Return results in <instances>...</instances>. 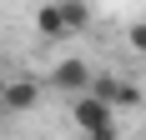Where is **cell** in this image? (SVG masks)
<instances>
[{
  "mask_svg": "<svg viewBox=\"0 0 146 140\" xmlns=\"http://www.w3.org/2000/svg\"><path fill=\"white\" fill-rule=\"evenodd\" d=\"M71 115H76V125H81V135H91V130H106V125H116V110H111V105H101L96 95H76Z\"/></svg>",
  "mask_w": 146,
  "mask_h": 140,
  "instance_id": "cell-1",
  "label": "cell"
},
{
  "mask_svg": "<svg viewBox=\"0 0 146 140\" xmlns=\"http://www.w3.org/2000/svg\"><path fill=\"white\" fill-rule=\"evenodd\" d=\"M86 95H96L101 105H111V110H116V100H121V75H111V70H96Z\"/></svg>",
  "mask_w": 146,
  "mask_h": 140,
  "instance_id": "cell-5",
  "label": "cell"
},
{
  "mask_svg": "<svg viewBox=\"0 0 146 140\" xmlns=\"http://www.w3.org/2000/svg\"><path fill=\"white\" fill-rule=\"evenodd\" d=\"M86 140H116V125H106V130H91Z\"/></svg>",
  "mask_w": 146,
  "mask_h": 140,
  "instance_id": "cell-9",
  "label": "cell"
},
{
  "mask_svg": "<svg viewBox=\"0 0 146 140\" xmlns=\"http://www.w3.org/2000/svg\"><path fill=\"white\" fill-rule=\"evenodd\" d=\"M0 105H5L10 115H25V110H35V105H40V80H30V75H15V80L5 85Z\"/></svg>",
  "mask_w": 146,
  "mask_h": 140,
  "instance_id": "cell-2",
  "label": "cell"
},
{
  "mask_svg": "<svg viewBox=\"0 0 146 140\" xmlns=\"http://www.w3.org/2000/svg\"><path fill=\"white\" fill-rule=\"evenodd\" d=\"M60 15H66V30H86L91 25V10H86V0H56Z\"/></svg>",
  "mask_w": 146,
  "mask_h": 140,
  "instance_id": "cell-6",
  "label": "cell"
},
{
  "mask_svg": "<svg viewBox=\"0 0 146 140\" xmlns=\"http://www.w3.org/2000/svg\"><path fill=\"white\" fill-rule=\"evenodd\" d=\"M35 30H40L45 40H66V35H71V30H66V15H60V5H56V0L35 10Z\"/></svg>",
  "mask_w": 146,
  "mask_h": 140,
  "instance_id": "cell-4",
  "label": "cell"
},
{
  "mask_svg": "<svg viewBox=\"0 0 146 140\" xmlns=\"http://www.w3.org/2000/svg\"><path fill=\"white\" fill-rule=\"evenodd\" d=\"M126 40H131V50H136V55H146V20H136V25L126 30Z\"/></svg>",
  "mask_w": 146,
  "mask_h": 140,
  "instance_id": "cell-8",
  "label": "cell"
},
{
  "mask_svg": "<svg viewBox=\"0 0 146 140\" xmlns=\"http://www.w3.org/2000/svg\"><path fill=\"white\" fill-rule=\"evenodd\" d=\"M91 75H96V70H91L86 60H60V65L50 70V85L66 90V95H86V90H91Z\"/></svg>",
  "mask_w": 146,
  "mask_h": 140,
  "instance_id": "cell-3",
  "label": "cell"
},
{
  "mask_svg": "<svg viewBox=\"0 0 146 140\" xmlns=\"http://www.w3.org/2000/svg\"><path fill=\"white\" fill-rule=\"evenodd\" d=\"M131 105H141V85L121 80V100H116V110H131Z\"/></svg>",
  "mask_w": 146,
  "mask_h": 140,
  "instance_id": "cell-7",
  "label": "cell"
}]
</instances>
